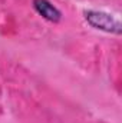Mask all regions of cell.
Segmentation results:
<instances>
[{
  "label": "cell",
  "mask_w": 122,
  "mask_h": 123,
  "mask_svg": "<svg viewBox=\"0 0 122 123\" xmlns=\"http://www.w3.org/2000/svg\"><path fill=\"white\" fill-rule=\"evenodd\" d=\"M85 19L95 29L109 31V33H121V23H119V20L115 19L112 14L105 13V12L89 10V12L85 13Z\"/></svg>",
  "instance_id": "6da1fadb"
},
{
  "label": "cell",
  "mask_w": 122,
  "mask_h": 123,
  "mask_svg": "<svg viewBox=\"0 0 122 123\" xmlns=\"http://www.w3.org/2000/svg\"><path fill=\"white\" fill-rule=\"evenodd\" d=\"M33 6L36 9V12L43 16L46 20L50 22H59L62 17V13L47 0H33Z\"/></svg>",
  "instance_id": "7a4b0ae2"
}]
</instances>
